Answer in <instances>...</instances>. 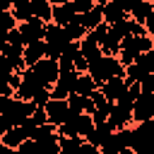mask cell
I'll list each match as a JSON object with an SVG mask.
<instances>
[{
    "label": "cell",
    "mask_w": 154,
    "mask_h": 154,
    "mask_svg": "<svg viewBox=\"0 0 154 154\" xmlns=\"http://www.w3.org/2000/svg\"><path fill=\"white\" fill-rule=\"evenodd\" d=\"M10 12H12V17L17 19V24H22V22H26V19L34 17V14H31V2H14Z\"/></svg>",
    "instance_id": "28"
},
{
    "label": "cell",
    "mask_w": 154,
    "mask_h": 154,
    "mask_svg": "<svg viewBox=\"0 0 154 154\" xmlns=\"http://www.w3.org/2000/svg\"><path fill=\"white\" fill-rule=\"evenodd\" d=\"M43 41H46V58H53V60H58V58L63 55L65 46L70 43L67 36H65V29L58 26V24H53V22L46 24V36H43Z\"/></svg>",
    "instance_id": "4"
},
{
    "label": "cell",
    "mask_w": 154,
    "mask_h": 154,
    "mask_svg": "<svg viewBox=\"0 0 154 154\" xmlns=\"http://www.w3.org/2000/svg\"><path fill=\"white\" fill-rule=\"evenodd\" d=\"M123 72H125V67L118 63L116 55H101V58L91 60L89 67H87V75H89L99 87H101L103 82H108L111 77H118V75H123Z\"/></svg>",
    "instance_id": "1"
},
{
    "label": "cell",
    "mask_w": 154,
    "mask_h": 154,
    "mask_svg": "<svg viewBox=\"0 0 154 154\" xmlns=\"http://www.w3.org/2000/svg\"><path fill=\"white\" fill-rule=\"evenodd\" d=\"M7 43H10V46H24V38H22L19 29H12V31L7 34Z\"/></svg>",
    "instance_id": "39"
},
{
    "label": "cell",
    "mask_w": 154,
    "mask_h": 154,
    "mask_svg": "<svg viewBox=\"0 0 154 154\" xmlns=\"http://www.w3.org/2000/svg\"><path fill=\"white\" fill-rule=\"evenodd\" d=\"M0 154H17V149H12V147H0Z\"/></svg>",
    "instance_id": "45"
},
{
    "label": "cell",
    "mask_w": 154,
    "mask_h": 154,
    "mask_svg": "<svg viewBox=\"0 0 154 154\" xmlns=\"http://www.w3.org/2000/svg\"><path fill=\"white\" fill-rule=\"evenodd\" d=\"M142 26H144L147 36H152V38H154V10H152V14H149V17L144 19V24H142Z\"/></svg>",
    "instance_id": "41"
},
{
    "label": "cell",
    "mask_w": 154,
    "mask_h": 154,
    "mask_svg": "<svg viewBox=\"0 0 154 154\" xmlns=\"http://www.w3.org/2000/svg\"><path fill=\"white\" fill-rule=\"evenodd\" d=\"M89 99H91V103H94V111H99V108H108L111 106V101H106V96L96 89L94 94H89Z\"/></svg>",
    "instance_id": "34"
},
{
    "label": "cell",
    "mask_w": 154,
    "mask_h": 154,
    "mask_svg": "<svg viewBox=\"0 0 154 154\" xmlns=\"http://www.w3.org/2000/svg\"><path fill=\"white\" fill-rule=\"evenodd\" d=\"M12 29H17V19L12 17L10 10H0V36L7 38V34H10Z\"/></svg>",
    "instance_id": "29"
},
{
    "label": "cell",
    "mask_w": 154,
    "mask_h": 154,
    "mask_svg": "<svg viewBox=\"0 0 154 154\" xmlns=\"http://www.w3.org/2000/svg\"><path fill=\"white\" fill-rule=\"evenodd\" d=\"M149 48H154V38L147 36V34H142V36L130 34V36H125V38L120 41V51H130V53H135V55H142V53L149 51Z\"/></svg>",
    "instance_id": "14"
},
{
    "label": "cell",
    "mask_w": 154,
    "mask_h": 154,
    "mask_svg": "<svg viewBox=\"0 0 154 154\" xmlns=\"http://www.w3.org/2000/svg\"><path fill=\"white\" fill-rule=\"evenodd\" d=\"M14 2H17V0H0V10H12Z\"/></svg>",
    "instance_id": "44"
},
{
    "label": "cell",
    "mask_w": 154,
    "mask_h": 154,
    "mask_svg": "<svg viewBox=\"0 0 154 154\" xmlns=\"http://www.w3.org/2000/svg\"><path fill=\"white\" fill-rule=\"evenodd\" d=\"M31 140L38 144L41 154H58L60 152V135H58V128L46 123V125H38L31 135Z\"/></svg>",
    "instance_id": "3"
},
{
    "label": "cell",
    "mask_w": 154,
    "mask_h": 154,
    "mask_svg": "<svg viewBox=\"0 0 154 154\" xmlns=\"http://www.w3.org/2000/svg\"><path fill=\"white\" fill-rule=\"evenodd\" d=\"M10 77V75H7ZM5 75H0V96H14V89L10 87V79Z\"/></svg>",
    "instance_id": "38"
},
{
    "label": "cell",
    "mask_w": 154,
    "mask_h": 154,
    "mask_svg": "<svg viewBox=\"0 0 154 154\" xmlns=\"http://www.w3.org/2000/svg\"><path fill=\"white\" fill-rule=\"evenodd\" d=\"M72 65H75V70H77V72H87V67H89V63L82 58V53L75 58V63H72Z\"/></svg>",
    "instance_id": "42"
},
{
    "label": "cell",
    "mask_w": 154,
    "mask_h": 154,
    "mask_svg": "<svg viewBox=\"0 0 154 154\" xmlns=\"http://www.w3.org/2000/svg\"><path fill=\"white\" fill-rule=\"evenodd\" d=\"M82 142H84L82 137H60V149L63 152H77Z\"/></svg>",
    "instance_id": "32"
},
{
    "label": "cell",
    "mask_w": 154,
    "mask_h": 154,
    "mask_svg": "<svg viewBox=\"0 0 154 154\" xmlns=\"http://www.w3.org/2000/svg\"><path fill=\"white\" fill-rule=\"evenodd\" d=\"M99 89V84L87 75V72H79V77H77V84H75V91L72 94H82V96H89V94H94Z\"/></svg>",
    "instance_id": "25"
},
{
    "label": "cell",
    "mask_w": 154,
    "mask_h": 154,
    "mask_svg": "<svg viewBox=\"0 0 154 154\" xmlns=\"http://www.w3.org/2000/svg\"><path fill=\"white\" fill-rule=\"evenodd\" d=\"M149 2H152V5H154V0H149Z\"/></svg>",
    "instance_id": "51"
},
{
    "label": "cell",
    "mask_w": 154,
    "mask_h": 154,
    "mask_svg": "<svg viewBox=\"0 0 154 154\" xmlns=\"http://www.w3.org/2000/svg\"><path fill=\"white\" fill-rule=\"evenodd\" d=\"M70 5H72V10H75V14H84V12H89V10L94 7L91 0H72Z\"/></svg>",
    "instance_id": "36"
},
{
    "label": "cell",
    "mask_w": 154,
    "mask_h": 154,
    "mask_svg": "<svg viewBox=\"0 0 154 154\" xmlns=\"http://www.w3.org/2000/svg\"><path fill=\"white\" fill-rule=\"evenodd\" d=\"M12 96H0V113L5 111V106H7V101H10Z\"/></svg>",
    "instance_id": "46"
},
{
    "label": "cell",
    "mask_w": 154,
    "mask_h": 154,
    "mask_svg": "<svg viewBox=\"0 0 154 154\" xmlns=\"http://www.w3.org/2000/svg\"><path fill=\"white\" fill-rule=\"evenodd\" d=\"M29 2H31V14L48 24L51 17H53V5L48 0H29Z\"/></svg>",
    "instance_id": "24"
},
{
    "label": "cell",
    "mask_w": 154,
    "mask_h": 154,
    "mask_svg": "<svg viewBox=\"0 0 154 154\" xmlns=\"http://www.w3.org/2000/svg\"><path fill=\"white\" fill-rule=\"evenodd\" d=\"M17 2H29V0H17Z\"/></svg>",
    "instance_id": "50"
},
{
    "label": "cell",
    "mask_w": 154,
    "mask_h": 154,
    "mask_svg": "<svg viewBox=\"0 0 154 154\" xmlns=\"http://www.w3.org/2000/svg\"><path fill=\"white\" fill-rule=\"evenodd\" d=\"M34 75L43 82V87H53L55 82H58V77H60V67H58V60H53V58H41L34 67Z\"/></svg>",
    "instance_id": "7"
},
{
    "label": "cell",
    "mask_w": 154,
    "mask_h": 154,
    "mask_svg": "<svg viewBox=\"0 0 154 154\" xmlns=\"http://www.w3.org/2000/svg\"><path fill=\"white\" fill-rule=\"evenodd\" d=\"M51 5H67V2H72V0H48Z\"/></svg>",
    "instance_id": "47"
},
{
    "label": "cell",
    "mask_w": 154,
    "mask_h": 154,
    "mask_svg": "<svg viewBox=\"0 0 154 154\" xmlns=\"http://www.w3.org/2000/svg\"><path fill=\"white\" fill-rule=\"evenodd\" d=\"M128 147H130V128H123L108 135V140L99 147V154H120Z\"/></svg>",
    "instance_id": "10"
},
{
    "label": "cell",
    "mask_w": 154,
    "mask_h": 154,
    "mask_svg": "<svg viewBox=\"0 0 154 154\" xmlns=\"http://www.w3.org/2000/svg\"><path fill=\"white\" fill-rule=\"evenodd\" d=\"M34 130H36V128H34V125H31L29 120H26L24 125H12V128H10V130H7V132H5L2 137H0V142H2L5 147H12V149H17V147H19L22 142L31 140Z\"/></svg>",
    "instance_id": "8"
},
{
    "label": "cell",
    "mask_w": 154,
    "mask_h": 154,
    "mask_svg": "<svg viewBox=\"0 0 154 154\" xmlns=\"http://www.w3.org/2000/svg\"><path fill=\"white\" fill-rule=\"evenodd\" d=\"M17 29L22 34V38H24V46L34 43V41H43V36H46V22H41L38 17H31L26 22L17 24Z\"/></svg>",
    "instance_id": "11"
},
{
    "label": "cell",
    "mask_w": 154,
    "mask_h": 154,
    "mask_svg": "<svg viewBox=\"0 0 154 154\" xmlns=\"http://www.w3.org/2000/svg\"><path fill=\"white\" fill-rule=\"evenodd\" d=\"M91 128H94V120H91L89 113H75V111H70L67 118H65V123L58 125V135L60 137H82V140H87V135L91 132Z\"/></svg>",
    "instance_id": "2"
},
{
    "label": "cell",
    "mask_w": 154,
    "mask_h": 154,
    "mask_svg": "<svg viewBox=\"0 0 154 154\" xmlns=\"http://www.w3.org/2000/svg\"><path fill=\"white\" fill-rule=\"evenodd\" d=\"M120 154H135V152H132V149H130V147H128V149H123V152H120Z\"/></svg>",
    "instance_id": "48"
},
{
    "label": "cell",
    "mask_w": 154,
    "mask_h": 154,
    "mask_svg": "<svg viewBox=\"0 0 154 154\" xmlns=\"http://www.w3.org/2000/svg\"><path fill=\"white\" fill-rule=\"evenodd\" d=\"M99 91L106 96V101H118L125 91H128V82H125V77L123 75H118V77H111L108 82H103L101 87H99Z\"/></svg>",
    "instance_id": "16"
},
{
    "label": "cell",
    "mask_w": 154,
    "mask_h": 154,
    "mask_svg": "<svg viewBox=\"0 0 154 154\" xmlns=\"http://www.w3.org/2000/svg\"><path fill=\"white\" fill-rule=\"evenodd\" d=\"M2 55L12 63V67H14V72H24L26 70V65H24V46H5L2 48Z\"/></svg>",
    "instance_id": "19"
},
{
    "label": "cell",
    "mask_w": 154,
    "mask_h": 154,
    "mask_svg": "<svg viewBox=\"0 0 154 154\" xmlns=\"http://www.w3.org/2000/svg\"><path fill=\"white\" fill-rule=\"evenodd\" d=\"M79 55V43L77 41H70L67 46H65V51H63V55L58 58V60H70V63H75V58Z\"/></svg>",
    "instance_id": "31"
},
{
    "label": "cell",
    "mask_w": 154,
    "mask_h": 154,
    "mask_svg": "<svg viewBox=\"0 0 154 154\" xmlns=\"http://www.w3.org/2000/svg\"><path fill=\"white\" fill-rule=\"evenodd\" d=\"M91 2H94V5H103L106 0H91Z\"/></svg>",
    "instance_id": "49"
},
{
    "label": "cell",
    "mask_w": 154,
    "mask_h": 154,
    "mask_svg": "<svg viewBox=\"0 0 154 154\" xmlns=\"http://www.w3.org/2000/svg\"><path fill=\"white\" fill-rule=\"evenodd\" d=\"M36 111V106L31 103V101H22V99H17V96H12L10 101H7V106H5V111H2V116L10 120V125H24L29 118H31V113Z\"/></svg>",
    "instance_id": "5"
},
{
    "label": "cell",
    "mask_w": 154,
    "mask_h": 154,
    "mask_svg": "<svg viewBox=\"0 0 154 154\" xmlns=\"http://www.w3.org/2000/svg\"><path fill=\"white\" fill-rule=\"evenodd\" d=\"M75 17H77V14H75V10H72L70 2H67V5H53V17H51L53 24H58V26H67Z\"/></svg>",
    "instance_id": "20"
},
{
    "label": "cell",
    "mask_w": 154,
    "mask_h": 154,
    "mask_svg": "<svg viewBox=\"0 0 154 154\" xmlns=\"http://www.w3.org/2000/svg\"><path fill=\"white\" fill-rule=\"evenodd\" d=\"M43 111H46V116H48V123L58 128V125L65 123V118H67V113H70V106H67L65 99H48L46 106H43Z\"/></svg>",
    "instance_id": "13"
},
{
    "label": "cell",
    "mask_w": 154,
    "mask_h": 154,
    "mask_svg": "<svg viewBox=\"0 0 154 154\" xmlns=\"http://www.w3.org/2000/svg\"><path fill=\"white\" fill-rule=\"evenodd\" d=\"M43 89H48V87H43V82L34 75V70L26 67V70L22 72V82H19V87L14 89V96L22 99V101H34V96H38Z\"/></svg>",
    "instance_id": "6"
},
{
    "label": "cell",
    "mask_w": 154,
    "mask_h": 154,
    "mask_svg": "<svg viewBox=\"0 0 154 154\" xmlns=\"http://www.w3.org/2000/svg\"><path fill=\"white\" fill-rule=\"evenodd\" d=\"M89 34H91V36H94V38L99 41V46H101V43H103V38H106V34H108V24L103 22V24H99L96 29H91Z\"/></svg>",
    "instance_id": "37"
},
{
    "label": "cell",
    "mask_w": 154,
    "mask_h": 154,
    "mask_svg": "<svg viewBox=\"0 0 154 154\" xmlns=\"http://www.w3.org/2000/svg\"><path fill=\"white\" fill-rule=\"evenodd\" d=\"M10 128H12V125H10V120H7V118H5L2 113H0V137H2V135H5V132H7Z\"/></svg>",
    "instance_id": "43"
},
{
    "label": "cell",
    "mask_w": 154,
    "mask_h": 154,
    "mask_svg": "<svg viewBox=\"0 0 154 154\" xmlns=\"http://www.w3.org/2000/svg\"><path fill=\"white\" fill-rule=\"evenodd\" d=\"M41 58H46V41H34L24 46V65L34 67Z\"/></svg>",
    "instance_id": "18"
},
{
    "label": "cell",
    "mask_w": 154,
    "mask_h": 154,
    "mask_svg": "<svg viewBox=\"0 0 154 154\" xmlns=\"http://www.w3.org/2000/svg\"><path fill=\"white\" fill-rule=\"evenodd\" d=\"M17 154H41V149H38V144L34 140H26V142H22L17 147Z\"/></svg>",
    "instance_id": "35"
},
{
    "label": "cell",
    "mask_w": 154,
    "mask_h": 154,
    "mask_svg": "<svg viewBox=\"0 0 154 154\" xmlns=\"http://www.w3.org/2000/svg\"><path fill=\"white\" fill-rule=\"evenodd\" d=\"M65 101H67L70 111H75V113H89V116H91V111H94V103H91V99H89V96H82V94H70Z\"/></svg>",
    "instance_id": "22"
},
{
    "label": "cell",
    "mask_w": 154,
    "mask_h": 154,
    "mask_svg": "<svg viewBox=\"0 0 154 154\" xmlns=\"http://www.w3.org/2000/svg\"><path fill=\"white\" fill-rule=\"evenodd\" d=\"M101 10H103V22H106L108 26H113V24H118L120 19L128 17L125 0H106V2L101 5Z\"/></svg>",
    "instance_id": "15"
},
{
    "label": "cell",
    "mask_w": 154,
    "mask_h": 154,
    "mask_svg": "<svg viewBox=\"0 0 154 154\" xmlns=\"http://www.w3.org/2000/svg\"><path fill=\"white\" fill-rule=\"evenodd\" d=\"M79 53H82V58L87 60V63H91V60H96V58H101L103 53H101V46H99V41L87 31V36L79 41Z\"/></svg>",
    "instance_id": "17"
},
{
    "label": "cell",
    "mask_w": 154,
    "mask_h": 154,
    "mask_svg": "<svg viewBox=\"0 0 154 154\" xmlns=\"http://www.w3.org/2000/svg\"><path fill=\"white\" fill-rule=\"evenodd\" d=\"M77 17H79V22L84 24V29H87V31L96 29L99 24H103V10H101V5H94L89 12H84V14H77Z\"/></svg>",
    "instance_id": "21"
},
{
    "label": "cell",
    "mask_w": 154,
    "mask_h": 154,
    "mask_svg": "<svg viewBox=\"0 0 154 154\" xmlns=\"http://www.w3.org/2000/svg\"><path fill=\"white\" fill-rule=\"evenodd\" d=\"M137 63L144 67V72H147V75H154V48L144 51V53L137 58Z\"/></svg>",
    "instance_id": "30"
},
{
    "label": "cell",
    "mask_w": 154,
    "mask_h": 154,
    "mask_svg": "<svg viewBox=\"0 0 154 154\" xmlns=\"http://www.w3.org/2000/svg\"><path fill=\"white\" fill-rule=\"evenodd\" d=\"M77 152H79V154H99V147H94L91 142H87V140H84V142L79 144V149H77Z\"/></svg>",
    "instance_id": "40"
},
{
    "label": "cell",
    "mask_w": 154,
    "mask_h": 154,
    "mask_svg": "<svg viewBox=\"0 0 154 154\" xmlns=\"http://www.w3.org/2000/svg\"><path fill=\"white\" fill-rule=\"evenodd\" d=\"M108 128L116 132V130H123V128H130L132 125V111L120 106V103H111V111H108V118H106Z\"/></svg>",
    "instance_id": "12"
},
{
    "label": "cell",
    "mask_w": 154,
    "mask_h": 154,
    "mask_svg": "<svg viewBox=\"0 0 154 154\" xmlns=\"http://www.w3.org/2000/svg\"><path fill=\"white\" fill-rule=\"evenodd\" d=\"M63 29H65L67 41H77V43H79V41L87 36V29H84V24L79 22V17H75V19H72L67 26H63Z\"/></svg>",
    "instance_id": "26"
},
{
    "label": "cell",
    "mask_w": 154,
    "mask_h": 154,
    "mask_svg": "<svg viewBox=\"0 0 154 154\" xmlns=\"http://www.w3.org/2000/svg\"><path fill=\"white\" fill-rule=\"evenodd\" d=\"M123 77H125V82H128V84H135V82L140 84V82L147 77V72H144V67H142L140 63H132V65H128V67H125Z\"/></svg>",
    "instance_id": "27"
},
{
    "label": "cell",
    "mask_w": 154,
    "mask_h": 154,
    "mask_svg": "<svg viewBox=\"0 0 154 154\" xmlns=\"http://www.w3.org/2000/svg\"><path fill=\"white\" fill-rule=\"evenodd\" d=\"M144 120H154V94L147 91H142L132 103V123H144Z\"/></svg>",
    "instance_id": "9"
},
{
    "label": "cell",
    "mask_w": 154,
    "mask_h": 154,
    "mask_svg": "<svg viewBox=\"0 0 154 154\" xmlns=\"http://www.w3.org/2000/svg\"><path fill=\"white\" fill-rule=\"evenodd\" d=\"M29 123H31L34 128H38V125H46V123H48V116H46L43 106H36V111H34V113H31V118H29Z\"/></svg>",
    "instance_id": "33"
},
{
    "label": "cell",
    "mask_w": 154,
    "mask_h": 154,
    "mask_svg": "<svg viewBox=\"0 0 154 154\" xmlns=\"http://www.w3.org/2000/svg\"><path fill=\"white\" fill-rule=\"evenodd\" d=\"M113 130L108 128V123L103 120V123H94V128H91V132L87 135V142H91L94 147H101L106 140H108V135H111Z\"/></svg>",
    "instance_id": "23"
}]
</instances>
